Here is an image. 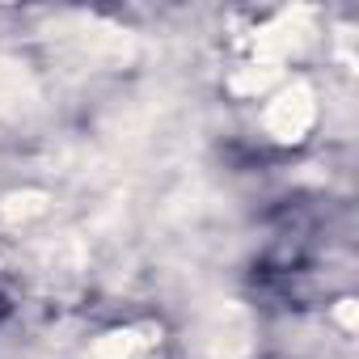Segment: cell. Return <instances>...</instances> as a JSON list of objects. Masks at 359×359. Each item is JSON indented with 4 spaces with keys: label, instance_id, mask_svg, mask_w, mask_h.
<instances>
[{
    "label": "cell",
    "instance_id": "6da1fadb",
    "mask_svg": "<svg viewBox=\"0 0 359 359\" xmlns=\"http://www.w3.org/2000/svg\"><path fill=\"white\" fill-rule=\"evenodd\" d=\"M262 123H266V131L279 140V144H300L309 131H313V123H317V97H313V89L309 85H283L271 102H266V110H262Z\"/></svg>",
    "mask_w": 359,
    "mask_h": 359
},
{
    "label": "cell",
    "instance_id": "7a4b0ae2",
    "mask_svg": "<svg viewBox=\"0 0 359 359\" xmlns=\"http://www.w3.org/2000/svg\"><path fill=\"white\" fill-rule=\"evenodd\" d=\"M304 13L296 9V13H279L271 26H262L258 30V60L266 64V68H275L279 60H287L292 51H296V43H300V34H304Z\"/></svg>",
    "mask_w": 359,
    "mask_h": 359
},
{
    "label": "cell",
    "instance_id": "3957f363",
    "mask_svg": "<svg viewBox=\"0 0 359 359\" xmlns=\"http://www.w3.org/2000/svg\"><path fill=\"white\" fill-rule=\"evenodd\" d=\"M152 330L148 325H127V330H110V334H102L89 351H85V359H140L144 351H148V338Z\"/></svg>",
    "mask_w": 359,
    "mask_h": 359
},
{
    "label": "cell",
    "instance_id": "277c9868",
    "mask_svg": "<svg viewBox=\"0 0 359 359\" xmlns=\"http://www.w3.org/2000/svg\"><path fill=\"white\" fill-rule=\"evenodd\" d=\"M30 97H34L30 76H26L18 64H5V60H0V110H22Z\"/></svg>",
    "mask_w": 359,
    "mask_h": 359
},
{
    "label": "cell",
    "instance_id": "5b68a950",
    "mask_svg": "<svg viewBox=\"0 0 359 359\" xmlns=\"http://www.w3.org/2000/svg\"><path fill=\"white\" fill-rule=\"evenodd\" d=\"M47 208V195L39 191H26V195H9V199H0V224H18V220H30Z\"/></svg>",
    "mask_w": 359,
    "mask_h": 359
}]
</instances>
